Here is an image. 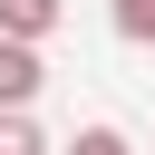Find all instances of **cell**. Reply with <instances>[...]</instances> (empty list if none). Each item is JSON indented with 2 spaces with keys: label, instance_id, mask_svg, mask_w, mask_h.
<instances>
[{
  "label": "cell",
  "instance_id": "cell-1",
  "mask_svg": "<svg viewBox=\"0 0 155 155\" xmlns=\"http://www.w3.org/2000/svg\"><path fill=\"white\" fill-rule=\"evenodd\" d=\"M39 87H48V58H39V48H19V39H0V116H29V107H39Z\"/></svg>",
  "mask_w": 155,
  "mask_h": 155
},
{
  "label": "cell",
  "instance_id": "cell-2",
  "mask_svg": "<svg viewBox=\"0 0 155 155\" xmlns=\"http://www.w3.org/2000/svg\"><path fill=\"white\" fill-rule=\"evenodd\" d=\"M58 19H68V0H0V39H19V48H39Z\"/></svg>",
  "mask_w": 155,
  "mask_h": 155
},
{
  "label": "cell",
  "instance_id": "cell-3",
  "mask_svg": "<svg viewBox=\"0 0 155 155\" xmlns=\"http://www.w3.org/2000/svg\"><path fill=\"white\" fill-rule=\"evenodd\" d=\"M107 19H116L126 48H155V0H107Z\"/></svg>",
  "mask_w": 155,
  "mask_h": 155
},
{
  "label": "cell",
  "instance_id": "cell-4",
  "mask_svg": "<svg viewBox=\"0 0 155 155\" xmlns=\"http://www.w3.org/2000/svg\"><path fill=\"white\" fill-rule=\"evenodd\" d=\"M68 155H136V145H126V126H78Z\"/></svg>",
  "mask_w": 155,
  "mask_h": 155
},
{
  "label": "cell",
  "instance_id": "cell-5",
  "mask_svg": "<svg viewBox=\"0 0 155 155\" xmlns=\"http://www.w3.org/2000/svg\"><path fill=\"white\" fill-rule=\"evenodd\" d=\"M0 155H48V136H39V116H0Z\"/></svg>",
  "mask_w": 155,
  "mask_h": 155
}]
</instances>
